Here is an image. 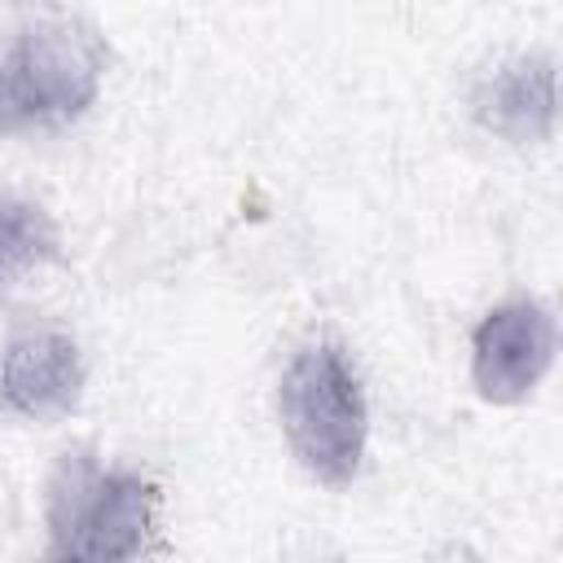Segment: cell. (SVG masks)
Masks as SVG:
<instances>
[{"mask_svg":"<svg viewBox=\"0 0 563 563\" xmlns=\"http://www.w3.org/2000/svg\"><path fill=\"white\" fill-rule=\"evenodd\" d=\"M158 488L132 471H106L88 449L57 457L48 479L53 559H132L154 523Z\"/></svg>","mask_w":563,"mask_h":563,"instance_id":"3","label":"cell"},{"mask_svg":"<svg viewBox=\"0 0 563 563\" xmlns=\"http://www.w3.org/2000/svg\"><path fill=\"white\" fill-rule=\"evenodd\" d=\"M471 114L479 128L528 145L554 132V57H515L484 75L471 92Z\"/></svg>","mask_w":563,"mask_h":563,"instance_id":"6","label":"cell"},{"mask_svg":"<svg viewBox=\"0 0 563 563\" xmlns=\"http://www.w3.org/2000/svg\"><path fill=\"white\" fill-rule=\"evenodd\" d=\"M106 40L70 18L26 26L0 53V132H57L79 119L106 70Z\"/></svg>","mask_w":563,"mask_h":563,"instance_id":"2","label":"cell"},{"mask_svg":"<svg viewBox=\"0 0 563 563\" xmlns=\"http://www.w3.org/2000/svg\"><path fill=\"white\" fill-rule=\"evenodd\" d=\"M84 361L70 334L62 330H22L0 347V409L53 422L79 405Z\"/></svg>","mask_w":563,"mask_h":563,"instance_id":"5","label":"cell"},{"mask_svg":"<svg viewBox=\"0 0 563 563\" xmlns=\"http://www.w3.org/2000/svg\"><path fill=\"white\" fill-rule=\"evenodd\" d=\"M57 260V224L26 198H0V295L31 268Z\"/></svg>","mask_w":563,"mask_h":563,"instance_id":"7","label":"cell"},{"mask_svg":"<svg viewBox=\"0 0 563 563\" xmlns=\"http://www.w3.org/2000/svg\"><path fill=\"white\" fill-rule=\"evenodd\" d=\"M554 365V317L537 299L497 303L471 334V378L484 400H523Z\"/></svg>","mask_w":563,"mask_h":563,"instance_id":"4","label":"cell"},{"mask_svg":"<svg viewBox=\"0 0 563 563\" xmlns=\"http://www.w3.org/2000/svg\"><path fill=\"white\" fill-rule=\"evenodd\" d=\"M277 409H282V431L290 440V453L312 479L330 488H343L356 479L365 457L369 409H365L361 374L352 369L339 343L321 339L295 352L277 387Z\"/></svg>","mask_w":563,"mask_h":563,"instance_id":"1","label":"cell"}]
</instances>
